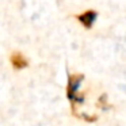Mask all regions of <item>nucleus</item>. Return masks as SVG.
<instances>
[{"label": "nucleus", "mask_w": 126, "mask_h": 126, "mask_svg": "<svg viewBox=\"0 0 126 126\" xmlns=\"http://www.w3.org/2000/svg\"><path fill=\"white\" fill-rule=\"evenodd\" d=\"M30 126H53V125H50L49 122H46V121H42V122H35V123H33V125H30Z\"/></svg>", "instance_id": "nucleus-3"}, {"label": "nucleus", "mask_w": 126, "mask_h": 126, "mask_svg": "<svg viewBox=\"0 0 126 126\" xmlns=\"http://www.w3.org/2000/svg\"><path fill=\"white\" fill-rule=\"evenodd\" d=\"M11 60H12V64H14L16 68H22L23 65H26L25 58H23L19 53H14V54H12V57H11Z\"/></svg>", "instance_id": "nucleus-2"}, {"label": "nucleus", "mask_w": 126, "mask_h": 126, "mask_svg": "<svg viewBox=\"0 0 126 126\" xmlns=\"http://www.w3.org/2000/svg\"><path fill=\"white\" fill-rule=\"evenodd\" d=\"M76 19L79 20L85 29H92L94 23L98 19V12L94 11V10H87V11H84L83 14L77 15Z\"/></svg>", "instance_id": "nucleus-1"}, {"label": "nucleus", "mask_w": 126, "mask_h": 126, "mask_svg": "<svg viewBox=\"0 0 126 126\" xmlns=\"http://www.w3.org/2000/svg\"><path fill=\"white\" fill-rule=\"evenodd\" d=\"M110 126H117V125H110Z\"/></svg>", "instance_id": "nucleus-5"}, {"label": "nucleus", "mask_w": 126, "mask_h": 126, "mask_svg": "<svg viewBox=\"0 0 126 126\" xmlns=\"http://www.w3.org/2000/svg\"><path fill=\"white\" fill-rule=\"evenodd\" d=\"M0 126H4V122H3V118L0 117Z\"/></svg>", "instance_id": "nucleus-4"}]
</instances>
